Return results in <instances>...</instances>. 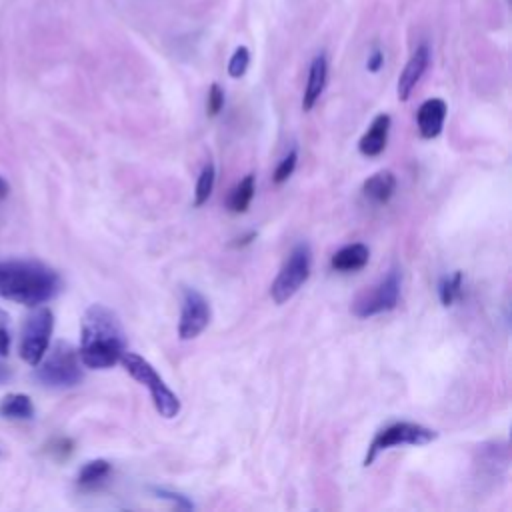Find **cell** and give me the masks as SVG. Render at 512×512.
I'll return each mask as SVG.
<instances>
[{
	"instance_id": "cell-6",
	"label": "cell",
	"mask_w": 512,
	"mask_h": 512,
	"mask_svg": "<svg viewBox=\"0 0 512 512\" xmlns=\"http://www.w3.org/2000/svg\"><path fill=\"white\" fill-rule=\"evenodd\" d=\"M310 268H312V252H310V246L300 242L296 244L284 266L280 268L278 276L274 278L272 286H270V296L276 304H284L288 302L298 290L300 286L308 280L310 276Z\"/></svg>"
},
{
	"instance_id": "cell-2",
	"label": "cell",
	"mask_w": 512,
	"mask_h": 512,
	"mask_svg": "<svg viewBox=\"0 0 512 512\" xmlns=\"http://www.w3.org/2000/svg\"><path fill=\"white\" fill-rule=\"evenodd\" d=\"M60 290V276L50 266L36 260L0 262V298L40 306L52 300Z\"/></svg>"
},
{
	"instance_id": "cell-15",
	"label": "cell",
	"mask_w": 512,
	"mask_h": 512,
	"mask_svg": "<svg viewBox=\"0 0 512 512\" xmlns=\"http://www.w3.org/2000/svg\"><path fill=\"white\" fill-rule=\"evenodd\" d=\"M396 190V176L390 170H380L364 180L362 194L374 204H386Z\"/></svg>"
},
{
	"instance_id": "cell-16",
	"label": "cell",
	"mask_w": 512,
	"mask_h": 512,
	"mask_svg": "<svg viewBox=\"0 0 512 512\" xmlns=\"http://www.w3.org/2000/svg\"><path fill=\"white\" fill-rule=\"evenodd\" d=\"M0 416L8 420H30L34 416V404L26 394H6L0 400Z\"/></svg>"
},
{
	"instance_id": "cell-28",
	"label": "cell",
	"mask_w": 512,
	"mask_h": 512,
	"mask_svg": "<svg viewBox=\"0 0 512 512\" xmlns=\"http://www.w3.org/2000/svg\"><path fill=\"white\" fill-rule=\"evenodd\" d=\"M10 378H12V370H10V366H6L4 362H0V386H2V384H6Z\"/></svg>"
},
{
	"instance_id": "cell-5",
	"label": "cell",
	"mask_w": 512,
	"mask_h": 512,
	"mask_svg": "<svg viewBox=\"0 0 512 512\" xmlns=\"http://www.w3.org/2000/svg\"><path fill=\"white\" fill-rule=\"evenodd\" d=\"M438 438V432L416 424V422H392L378 430L374 440L368 446V452L364 456V466H370L380 452L394 448V446H424Z\"/></svg>"
},
{
	"instance_id": "cell-8",
	"label": "cell",
	"mask_w": 512,
	"mask_h": 512,
	"mask_svg": "<svg viewBox=\"0 0 512 512\" xmlns=\"http://www.w3.org/2000/svg\"><path fill=\"white\" fill-rule=\"evenodd\" d=\"M400 298V274L390 270L376 286L364 290L352 304V314L358 318H370L396 308Z\"/></svg>"
},
{
	"instance_id": "cell-9",
	"label": "cell",
	"mask_w": 512,
	"mask_h": 512,
	"mask_svg": "<svg viewBox=\"0 0 512 512\" xmlns=\"http://www.w3.org/2000/svg\"><path fill=\"white\" fill-rule=\"evenodd\" d=\"M212 310L208 300L194 288H184L182 292V308H180V322H178V336L180 340H192L204 332L210 324Z\"/></svg>"
},
{
	"instance_id": "cell-10",
	"label": "cell",
	"mask_w": 512,
	"mask_h": 512,
	"mask_svg": "<svg viewBox=\"0 0 512 512\" xmlns=\"http://www.w3.org/2000/svg\"><path fill=\"white\" fill-rule=\"evenodd\" d=\"M430 64V48L426 44H420L412 56L408 58L404 70L400 72V78H398V86H396V94L402 102H406L412 94V90L416 88V84L420 82V78L424 76L426 68Z\"/></svg>"
},
{
	"instance_id": "cell-27",
	"label": "cell",
	"mask_w": 512,
	"mask_h": 512,
	"mask_svg": "<svg viewBox=\"0 0 512 512\" xmlns=\"http://www.w3.org/2000/svg\"><path fill=\"white\" fill-rule=\"evenodd\" d=\"M252 240H256V232H254V230H250L248 234H244V236L236 238V242H232V246H234V248H242V246L252 244Z\"/></svg>"
},
{
	"instance_id": "cell-4",
	"label": "cell",
	"mask_w": 512,
	"mask_h": 512,
	"mask_svg": "<svg viewBox=\"0 0 512 512\" xmlns=\"http://www.w3.org/2000/svg\"><path fill=\"white\" fill-rule=\"evenodd\" d=\"M120 362L124 364L126 372L138 380L142 386L148 388L154 408L158 410L160 416L164 418H174L180 412V400L178 396L166 386V382L160 378V374L154 370V366L144 360L142 356L134 354V352H124Z\"/></svg>"
},
{
	"instance_id": "cell-21",
	"label": "cell",
	"mask_w": 512,
	"mask_h": 512,
	"mask_svg": "<svg viewBox=\"0 0 512 512\" xmlns=\"http://www.w3.org/2000/svg\"><path fill=\"white\" fill-rule=\"evenodd\" d=\"M250 64V52L246 46H238L228 62V74L230 78H242Z\"/></svg>"
},
{
	"instance_id": "cell-14",
	"label": "cell",
	"mask_w": 512,
	"mask_h": 512,
	"mask_svg": "<svg viewBox=\"0 0 512 512\" xmlns=\"http://www.w3.org/2000/svg\"><path fill=\"white\" fill-rule=\"evenodd\" d=\"M368 258H370L368 246L362 242H354L336 250L330 258V266L338 272H356L368 264Z\"/></svg>"
},
{
	"instance_id": "cell-11",
	"label": "cell",
	"mask_w": 512,
	"mask_h": 512,
	"mask_svg": "<svg viewBox=\"0 0 512 512\" xmlns=\"http://www.w3.org/2000/svg\"><path fill=\"white\" fill-rule=\"evenodd\" d=\"M446 102L442 98H428L420 104L416 112V124L422 138L432 140L442 132L444 120H446Z\"/></svg>"
},
{
	"instance_id": "cell-25",
	"label": "cell",
	"mask_w": 512,
	"mask_h": 512,
	"mask_svg": "<svg viewBox=\"0 0 512 512\" xmlns=\"http://www.w3.org/2000/svg\"><path fill=\"white\" fill-rule=\"evenodd\" d=\"M10 316L0 308V356H6L10 350Z\"/></svg>"
},
{
	"instance_id": "cell-29",
	"label": "cell",
	"mask_w": 512,
	"mask_h": 512,
	"mask_svg": "<svg viewBox=\"0 0 512 512\" xmlns=\"http://www.w3.org/2000/svg\"><path fill=\"white\" fill-rule=\"evenodd\" d=\"M8 194V182L0 176V198H4Z\"/></svg>"
},
{
	"instance_id": "cell-18",
	"label": "cell",
	"mask_w": 512,
	"mask_h": 512,
	"mask_svg": "<svg viewBox=\"0 0 512 512\" xmlns=\"http://www.w3.org/2000/svg\"><path fill=\"white\" fill-rule=\"evenodd\" d=\"M110 472H112V466L108 460H102V458L90 460L80 468L78 484L82 488H96L110 476Z\"/></svg>"
},
{
	"instance_id": "cell-7",
	"label": "cell",
	"mask_w": 512,
	"mask_h": 512,
	"mask_svg": "<svg viewBox=\"0 0 512 512\" xmlns=\"http://www.w3.org/2000/svg\"><path fill=\"white\" fill-rule=\"evenodd\" d=\"M54 330V314L50 308L46 306H36V310H32L22 326V338H20V358L30 364L36 366L42 356L48 350L50 344V336Z\"/></svg>"
},
{
	"instance_id": "cell-23",
	"label": "cell",
	"mask_w": 512,
	"mask_h": 512,
	"mask_svg": "<svg viewBox=\"0 0 512 512\" xmlns=\"http://www.w3.org/2000/svg\"><path fill=\"white\" fill-rule=\"evenodd\" d=\"M224 108V90L220 88V84H212L208 90V98H206V114L208 116H218L220 110Z\"/></svg>"
},
{
	"instance_id": "cell-1",
	"label": "cell",
	"mask_w": 512,
	"mask_h": 512,
	"mask_svg": "<svg viewBox=\"0 0 512 512\" xmlns=\"http://www.w3.org/2000/svg\"><path fill=\"white\" fill-rule=\"evenodd\" d=\"M126 352V338L118 316L102 306L92 304L82 316L78 356L82 366L92 370H106L120 362Z\"/></svg>"
},
{
	"instance_id": "cell-20",
	"label": "cell",
	"mask_w": 512,
	"mask_h": 512,
	"mask_svg": "<svg viewBox=\"0 0 512 512\" xmlns=\"http://www.w3.org/2000/svg\"><path fill=\"white\" fill-rule=\"evenodd\" d=\"M438 296L442 306H452L462 296V272L456 270L450 276H444L438 284Z\"/></svg>"
},
{
	"instance_id": "cell-13",
	"label": "cell",
	"mask_w": 512,
	"mask_h": 512,
	"mask_svg": "<svg viewBox=\"0 0 512 512\" xmlns=\"http://www.w3.org/2000/svg\"><path fill=\"white\" fill-rule=\"evenodd\" d=\"M388 130H390V116L388 114H378L372 124L368 126V130L364 132V136L358 142V150L364 156H378L384 152L386 142H388Z\"/></svg>"
},
{
	"instance_id": "cell-12",
	"label": "cell",
	"mask_w": 512,
	"mask_h": 512,
	"mask_svg": "<svg viewBox=\"0 0 512 512\" xmlns=\"http://www.w3.org/2000/svg\"><path fill=\"white\" fill-rule=\"evenodd\" d=\"M326 78H328V60L324 54H316L314 60L310 62L308 68V80H306V88H304V96H302V110L308 112L314 108V104L318 102V98L324 92L326 86Z\"/></svg>"
},
{
	"instance_id": "cell-19",
	"label": "cell",
	"mask_w": 512,
	"mask_h": 512,
	"mask_svg": "<svg viewBox=\"0 0 512 512\" xmlns=\"http://www.w3.org/2000/svg\"><path fill=\"white\" fill-rule=\"evenodd\" d=\"M214 180H216V168L212 162L204 164L198 180H196V190H194V206H202L208 202L214 190Z\"/></svg>"
},
{
	"instance_id": "cell-24",
	"label": "cell",
	"mask_w": 512,
	"mask_h": 512,
	"mask_svg": "<svg viewBox=\"0 0 512 512\" xmlns=\"http://www.w3.org/2000/svg\"><path fill=\"white\" fill-rule=\"evenodd\" d=\"M152 492H154L158 498H162V500H170V502L176 504L178 508H184V510L194 508V504H192L186 496H182V494H178V492H172V490H166V488H152Z\"/></svg>"
},
{
	"instance_id": "cell-3",
	"label": "cell",
	"mask_w": 512,
	"mask_h": 512,
	"mask_svg": "<svg viewBox=\"0 0 512 512\" xmlns=\"http://www.w3.org/2000/svg\"><path fill=\"white\" fill-rule=\"evenodd\" d=\"M48 352V350H46ZM34 378L48 388H70L82 380V362L72 344L60 340L36 364Z\"/></svg>"
},
{
	"instance_id": "cell-26",
	"label": "cell",
	"mask_w": 512,
	"mask_h": 512,
	"mask_svg": "<svg viewBox=\"0 0 512 512\" xmlns=\"http://www.w3.org/2000/svg\"><path fill=\"white\" fill-rule=\"evenodd\" d=\"M382 64H384V54H382V50L374 48V50L370 52V56H368V62H366L368 72H378V70L382 68Z\"/></svg>"
},
{
	"instance_id": "cell-17",
	"label": "cell",
	"mask_w": 512,
	"mask_h": 512,
	"mask_svg": "<svg viewBox=\"0 0 512 512\" xmlns=\"http://www.w3.org/2000/svg\"><path fill=\"white\" fill-rule=\"evenodd\" d=\"M254 192H256V180L252 174H246L230 192V198H228V208L234 212V214H242L248 210L252 198H254Z\"/></svg>"
},
{
	"instance_id": "cell-22",
	"label": "cell",
	"mask_w": 512,
	"mask_h": 512,
	"mask_svg": "<svg viewBox=\"0 0 512 512\" xmlns=\"http://www.w3.org/2000/svg\"><path fill=\"white\" fill-rule=\"evenodd\" d=\"M296 162H298V150L292 148V150L280 160V164L276 166L274 176H272V182H274V184L286 182V180L292 176V172H294V168H296Z\"/></svg>"
}]
</instances>
